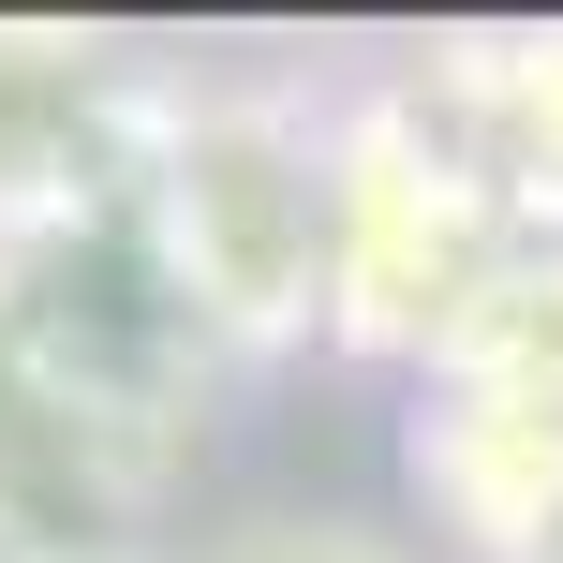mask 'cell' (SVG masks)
Returning <instances> with one entry per match:
<instances>
[{
	"mask_svg": "<svg viewBox=\"0 0 563 563\" xmlns=\"http://www.w3.org/2000/svg\"><path fill=\"white\" fill-rule=\"evenodd\" d=\"M134 238L208 356H297L327 341V238H341V119L282 89H194L148 134Z\"/></svg>",
	"mask_w": 563,
	"mask_h": 563,
	"instance_id": "obj_1",
	"label": "cell"
},
{
	"mask_svg": "<svg viewBox=\"0 0 563 563\" xmlns=\"http://www.w3.org/2000/svg\"><path fill=\"white\" fill-rule=\"evenodd\" d=\"M416 505L445 519V549L549 563L563 549V400L430 371V400H416Z\"/></svg>",
	"mask_w": 563,
	"mask_h": 563,
	"instance_id": "obj_2",
	"label": "cell"
},
{
	"mask_svg": "<svg viewBox=\"0 0 563 563\" xmlns=\"http://www.w3.org/2000/svg\"><path fill=\"white\" fill-rule=\"evenodd\" d=\"M489 208H549V238H563V45H534V59H505V148H489Z\"/></svg>",
	"mask_w": 563,
	"mask_h": 563,
	"instance_id": "obj_3",
	"label": "cell"
},
{
	"mask_svg": "<svg viewBox=\"0 0 563 563\" xmlns=\"http://www.w3.org/2000/svg\"><path fill=\"white\" fill-rule=\"evenodd\" d=\"M0 563H148V549H0Z\"/></svg>",
	"mask_w": 563,
	"mask_h": 563,
	"instance_id": "obj_4",
	"label": "cell"
}]
</instances>
